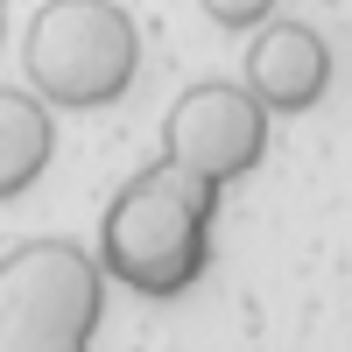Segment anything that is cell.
I'll use <instances>...</instances> for the list:
<instances>
[{
	"label": "cell",
	"instance_id": "cell-1",
	"mask_svg": "<svg viewBox=\"0 0 352 352\" xmlns=\"http://www.w3.org/2000/svg\"><path fill=\"white\" fill-rule=\"evenodd\" d=\"M212 204H219L212 176H190L162 155L106 204L99 268L141 296H184L212 261Z\"/></svg>",
	"mask_w": 352,
	"mask_h": 352
},
{
	"label": "cell",
	"instance_id": "cell-2",
	"mask_svg": "<svg viewBox=\"0 0 352 352\" xmlns=\"http://www.w3.org/2000/svg\"><path fill=\"white\" fill-rule=\"evenodd\" d=\"M141 71V36L113 0H50L28 21V85L56 113H99L127 99Z\"/></svg>",
	"mask_w": 352,
	"mask_h": 352
},
{
	"label": "cell",
	"instance_id": "cell-3",
	"mask_svg": "<svg viewBox=\"0 0 352 352\" xmlns=\"http://www.w3.org/2000/svg\"><path fill=\"white\" fill-rule=\"evenodd\" d=\"M162 155L190 176H212L226 190L232 176H254L261 155H268V106L254 92H240V85H190L169 106Z\"/></svg>",
	"mask_w": 352,
	"mask_h": 352
},
{
	"label": "cell",
	"instance_id": "cell-4",
	"mask_svg": "<svg viewBox=\"0 0 352 352\" xmlns=\"http://www.w3.org/2000/svg\"><path fill=\"white\" fill-rule=\"evenodd\" d=\"M99 310H106V268L71 240H28L0 261V317H28V324L92 345Z\"/></svg>",
	"mask_w": 352,
	"mask_h": 352
},
{
	"label": "cell",
	"instance_id": "cell-5",
	"mask_svg": "<svg viewBox=\"0 0 352 352\" xmlns=\"http://www.w3.org/2000/svg\"><path fill=\"white\" fill-rule=\"evenodd\" d=\"M247 92L268 113H310L331 92V43L310 21H275L247 50Z\"/></svg>",
	"mask_w": 352,
	"mask_h": 352
},
{
	"label": "cell",
	"instance_id": "cell-6",
	"mask_svg": "<svg viewBox=\"0 0 352 352\" xmlns=\"http://www.w3.org/2000/svg\"><path fill=\"white\" fill-rule=\"evenodd\" d=\"M50 155H56V113L36 92H8L0 85V204L36 190Z\"/></svg>",
	"mask_w": 352,
	"mask_h": 352
},
{
	"label": "cell",
	"instance_id": "cell-7",
	"mask_svg": "<svg viewBox=\"0 0 352 352\" xmlns=\"http://www.w3.org/2000/svg\"><path fill=\"white\" fill-rule=\"evenodd\" d=\"M0 352H85V338H64L50 324H28V317H0Z\"/></svg>",
	"mask_w": 352,
	"mask_h": 352
},
{
	"label": "cell",
	"instance_id": "cell-8",
	"mask_svg": "<svg viewBox=\"0 0 352 352\" xmlns=\"http://www.w3.org/2000/svg\"><path fill=\"white\" fill-rule=\"evenodd\" d=\"M197 8L212 14L219 28H261V21L275 14V0H197Z\"/></svg>",
	"mask_w": 352,
	"mask_h": 352
},
{
	"label": "cell",
	"instance_id": "cell-9",
	"mask_svg": "<svg viewBox=\"0 0 352 352\" xmlns=\"http://www.w3.org/2000/svg\"><path fill=\"white\" fill-rule=\"evenodd\" d=\"M0 36H8V8H0Z\"/></svg>",
	"mask_w": 352,
	"mask_h": 352
}]
</instances>
